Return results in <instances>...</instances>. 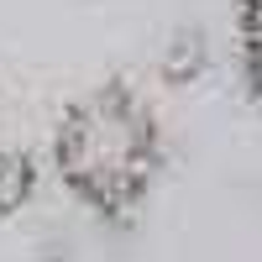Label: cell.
<instances>
[{
  "label": "cell",
  "mask_w": 262,
  "mask_h": 262,
  "mask_svg": "<svg viewBox=\"0 0 262 262\" xmlns=\"http://www.w3.org/2000/svg\"><path fill=\"white\" fill-rule=\"evenodd\" d=\"M168 168V142L152 100L131 79H100L74 95L53 126V173L100 221H137Z\"/></svg>",
  "instance_id": "1"
},
{
  "label": "cell",
  "mask_w": 262,
  "mask_h": 262,
  "mask_svg": "<svg viewBox=\"0 0 262 262\" xmlns=\"http://www.w3.org/2000/svg\"><path fill=\"white\" fill-rule=\"evenodd\" d=\"M236 63H242V95L262 116V0H236Z\"/></svg>",
  "instance_id": "2"
},
{
  "label": "cell",
  "mask_w": 262,
  "mask_h": 262,
  "mask_svg": "<svg viewBox=\"0 0 262 262\" xmlns=\"http://www.w3.org/2000/svg\"><path fill=\"white\" fill-rule=\"evenodd\" d=\"M32 189H37V158L16 152V147H0V221H11L32 200Z\"/></svg>",
  "instance_id": "3"
},
{
  "label": "cell",
  "mask_w": 262,
  "mask_h": 262,
  "mask_svg": "<svg viewBox=\"0 0 262 262\" xmlns=\"http://www.w3.org/2000/svg\"><path fill=\"white\" fill-rule=\"evenodd\" d=\"M200 63H205L200 42H194V37H184V42H179V63H173V58H163V79H168V84H189L194 74H200Z\"/></svg>",
  "instance_id": "4"
}]
</instances>
